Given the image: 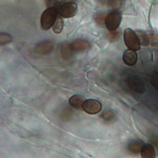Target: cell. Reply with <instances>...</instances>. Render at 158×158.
<instances>
[{"mask_svg": "<svg viewBox=\"0 0 158 158\" xmlns=\"http://www.w3.org/2000/svg\"><path fill=\"white\" fill-rule=\"evenodd\" d=\"M151 84L158 90V73H154L151 76Z\"/></svg>", "mask_w": 158, "mask_h": 158, "instance_id": "cell-19", "label": "cell"}, {"mask_svg": "<svg viewBox=\"0 0 158 158\" xmlns=\"http://www.w3.org/2000/svg\"><path fill=\"white\" fill-rule=\"evenodd\" d=\"M57 11L61 17L69 19L73 17L77 14L78 6L73 2H69L60 5Z\"/></svg>", "mask_w": 158, "mask_h": 158, "instance_id": "cell-4", "label": "cell"}, {"mask_svg": "<svg viewBox=\"0 0 158 158\" xmlns=\"http://www.w3.org/2000/svg\"><path fill=\"white\" fill-rule=\"evenodd\" d=\"M63 25H64V22L61 17H58L56 20L55 21L54 25H52V31L53 32L56 34H60L63 29Z\"/></svg>", "mask_w": 158, "mask_h": 158, "instance_id": "cell-13", "label": "cell"}, {"mask_svg": "<svg viewBox=\"0 0 158 158\" xmlns=\"http://www.w3.org/2000/svg\"><path fill=\"white\" fill-rule=\"evenodd\" d=\"M128 88L137 94H143L145 91V85L141 79L137 76H130L127 79Z\"/></svg>", "mask_w": 158, "mask_h": 158, "instance_id": "cell-5", "label": "cell"}, {"mask_svg": "<svg viewBox=\"0 0 158 158\" xmlns=\"http://www.w3.org/2000/svg\"><path fill=\"white\" fill-rule=\"evenodd\" d=\"M140 45L143 46H147L149 44V37L148 35L142 32H139L137 33Z\"/></svg>", "mask_w": 158, "mask_h": 158, "instance_id": "cell-17", "label": "cell"}, {"mask_svg": "<svg viewBox=\"0 0 158 158\" xmlns=\"http://www.w3.org/2000/svg\"><path fill=\"white\" fill-rule=\"evenodd\" d=\"M85 101L84 98L79 95H74L69 99V104L70 106L77 110H82V105Z\"/></svg>", "mask_w": 158, "mask_h": 158, "instance_id": "cell-10", "label": "cell"}, {"mask_svg": "<svg viewBox=\"0 0 158 158\" xmlns=\"http://www.w3.org/2000/svg\"><path fill=\"white\" fill-rule=\"evenodd\" d=\"M141 156L143 158H153L156 157V151L154 147L150 143H147L142 146Z\"/></svg>", "mask_w": 158, "mask_h": 158, "instance_id": "cell-11", "label": "cell"}, {"mask_svg": "<svg viewBox=\"0 0 158 158\" xmlns=\"http://www.w3.org/2000/svg\"><path fill=\"white\" fill-rule=\"evenodd\" d=\"M124 42L126 46L131 50L135 51L140 49V43L137 34L130 28L125 30L123 34Z\"/></svg>", "mask_w": 158, "mask_h": 158, "instance_id": "cell-2", "label": "cell"}, {"mask_svg": "<svg viewBox=\"0 0 158 158\" xmlns=\"http://www.w3.org/2000/svg\"><path fill=\"white\" fill-rule=\"evenodd\" d=\"M70 47L73 52H80L85 51L89 47V43L85 40H76L70 44Z\"/></svg>", "mask_w": 158, "mask_h": 158, "instance_id": "cell-9", "label": "cell"}, {"mask_svg": "<svg viewBox=\"0 0 158 158\" xmlns=\"http://www.w3.org/2000/svg\"><path fill=\"white\" fill-rule=\"evenodd\" d=\"M123 62L128 66H134L137 61V55L135 51L127 50L123 55Z\"/></svg>", "mask_w": 158, "mask_h": 158, "instance_id": "cell-8", "label": "cell"}, {"mask_svg": "<svg viewBox=\"0 0 158 158\" xmlns=\"http://www.w3.org/2000/svg\"><path fill=\"white\" fill-rule=\"evenodd\" d=\"M55 48V44L50 41H46L38 43L34 48V52L37 55H47L50 54Z\"/></svg>", "mask_w": 158, "mask_h": 158, "instance_id": "cell-7", "label": "cell"}, {"mask_svg": "<svg viewBox=\"0 0 158 158\" xmlns=\"http://www.w3.org/2000/svg\"><path fill=\"white\" fill-rule=\"evenodd\" d=\"M12 41L11 36L6 33H0V46L6 45Z\"/></svg>", "mask_w": 158, "mask_h": 158, "instance_id": "cell-16", "label": "cell"}, {"mask_svg": "<svg viewBox=\"0 0 158 158\" xmlns=\"http://www.w3.org/2000/svg\"><path fill=\"white\" fill-rule=\"evenodd\" d=\"M142 145L138 142H133L128 146V150L133 153H139L141 151Z\"/></svg>", "mask_w": 158, "mask_h": 158, "instance_id": "cell-15", "label": "cell"}, {"mask_svg": "<svg viewBox=\"0 0 158 158\" xmlns=\"http://www.w3.org/2000/svg\"><path fill=\"white\" fill-rule=\"evenodd\" d=\"M122 17L120 12L113 11L109 14L105 19V25L109 31H116L122 22Z\"/></svg>", "mask_w": 158, "mask_h": 158, "instance_id": "cell-3", "label": "cell"}, {"mask_svg": "<svg viewBox=\"0 0 158 158\" xmlns=\"http://www.w3.org/2000/svg\"><path fill=\"white\" fill-rule=\"evenodd\" d=\"M58 11L54 7L45 10L41 17V26L44 31L49 30L54 25L58 17Z\"/></svg>", "mask_w": 158, "mask_h": 158, "instance_id": "cell-1", "label": "cell"}, {"mask_svg": "<svg viewBox=\"0 0 158 158\" xmlns=\"http://www.w3.org/2000/svg\"><path fill=\"white\" fill-rule=\"evenodd\" d=\"M101 117L103 120H106V121H110L113 118H114V113L113 111H106L104 112L102 115Z\"/></svg>", "mask_w": 158, "mask_h": 158, "instance_id": "cell-18", "label": "cell"}, {"mask_svg": "<svg viewBox=\"0 0 158 158\" xmlns=\"http://www.w3.org/2000/svg\"><path fill=\"white\" fill-rule=\"evenodd\" d=\"M82 110L89 114H96L102 110L101 103L96 99L85 100L82 105Z\"/></svg>", "mask_w": 158, "mask_h": 158, "instance_id": "cell-6", "label": "cell"}, {"mask_svg": "<svg viewBox=\"0 0 158 158\" xmlns=\"http://www.w3.org/2000/svg\"><path fill=\"white\" fill-rule=\"evenodd\" d=\"M61 54L63 59L66 60H70L73 54V52L70 47V44H63L61 48Z\"/></svg>", "mask_w": 158, "mask_h": 158, "instance_id": "cell-12", "label": "cell"}, {"mask_svg": "<svg viewBox=\"0 0 158 158\" xmlns=\"http://www.w3.org/2000/svg\"><path fill=\"white\" fill-rule=\"evenodd\" d=\"M72 116L73 111L69 107L64 108L60 114V117L61 118V120L65 122H69V120H70L72 118Z\"/></svg>", "mask_w": 158, "mask_h": 158, "instance_id": "cell-14", "label": "cell"}]
</instances>
